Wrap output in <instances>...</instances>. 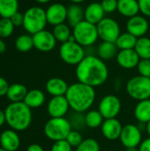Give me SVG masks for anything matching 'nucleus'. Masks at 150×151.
<instances>
[{
	"instance_id": "nucleus-1",
	"label": "nucleus",
	"mask_w": 150,
	"mask_h": 151,
	"mask_svg": "<svg viewBox=\"0 0 150 151\" xmlns=\"http://www.w3.org/2000/svg\"><path fill=\"white\" fill-rule=\"evenodd\" d=\"M75 74L80 82L95 88L106 82L109 77V69L99 57L88 55L76 65Z\"/></svg>"
},
{
	"instance_id": "nucleus-2",
	"label": "nucleus",
	"mask_w": 150,
	"mask_h": 151,
	"mask_svg": "<svg viewBox=\"0 0 150 151\" xmlns=\"http://www.w3.org/2000/svg\"><path fill=\"white\" fill-rule=\"evenodd\" d=\"M65 97L73 111L84 113L94 104L96 94L95 88L78 81L69 86Z\"/></svg>"
},
{
	"instance_id": "nucleus-3",
	"label": "nucleus",
	"mask_w": 150,
	"mask_h": 151,
	"mask_svg": "<svg viewBox=\"0 0 150 151\" xmlns=\"http://www.w3.org/2000/svg\"><path fill=\"white\" fill-rule=\"evenodd\" d=\"M32 109L24 102L11 103L4 110L7 125L14 131H24L32 122Z\"/></svg>"
},
{
	"instance_id": "nucleus-4",
	"label": "nucleus",
	"mask_w": 150,
	"mask_h": 151,
	"mask_svg": "<svg viewBox=\"0 0 150 151\" xmlns=\"http://www.w3.org/2000/svg\"><path fill=\"white\" fill-rule=\"evenodd\" d=\"M47 23L46 11L40 6H32L24 13L23 27L30 35L43 30Z\"/></svg>"
},
{
	"instance_id": "nucleus-5",
	"label": "nucleus",
	"mask_w": 150,
	"mask_h": 151,
	"mask_svg": "<svg viewBox=\"0 0 150 151\" xmlns=\"http://www.w3.org/2000/svg\"><path fill=\"white\" fill-rule=\"evenodd\" d=\"M72 130V126L67 119L63 118H50L44 125L45 136L53 142L65 140L69 133Z\"/></svg>"
},
{
	"instance_id": "nucleus-6",
	"label": "nucleus",
	"mask_w": 150,
	"mask_h": 151,
	"mask_svg": "<svg viewBox=\"0 0 150 151\" xmlns=\"http://www.w3.org/2000/svg\"><path fill=\"white\" fill-rule=\"evenodd\" d=\"M72 35L76 42L82 47H89L99 38L97 27L87 20H82L72 27Z\"/></svg>"
},
{
	"instance_id": "nucleus-7",
	"label": "nucleus",
	"mask_w": 150,
	"mask_h": 151,
	"mask_svg": "<svg viewBox=\"0 0 150 151\" xmlns=\"http://www.w3.org/2000/svg\"><path fill=\"white\" fill-rule=\"evenodd\" d=\"M126 89L129 96L139 102L150 99V78L134 76L127 81Z\"/></svg>"
},
{
	"instance_id": "nucleus-8",
	"label": "nucleus",
	"mask_w": 150,
	"mask_h": 151,
	"mask_svg": "<svg viewBox=\"0 0 150 151\" xmlns=\"http://www.w3.org/2000/svg\"><path fill=\"white\" fill-rule=\"evenodd\" d=\"M59 56L67 65H78L86 57L84 47L76 42H65L59 48Z\"/></svg>"
},
{
	"instance_id": "nucleus-9",
	"label": "nucleus",
	"mask_w": 150,
	"mask_h": 151,
	"mask_svg": "<svg viewBox=\"0 0 150 151\" xmlns=\"http://www.w3.org/2000/svg\"><path fill=\"white\" fill-rule=\"evenodd\" d=\"M96 27L99 38L102 39L103 42L115 43L121 34L118 23L111 18H103L96 25Z\"/></svg>"
},
{
	"instance_id": "nucleus-10",
	"label": "nucleus",
	"mask_w": 150,
	"mask_h": 151,
	"mask_svg": "<svg viewBox=\"0 0 150 151\" xmlns=\"http://www.w3.org/2000/svg\"><path fill=\"white\" fill-rule=\"evenodd\" d=\"M98 111L104 119L117 118L121 111V102L118 96L114 95H107L100 101Z\"/></svg>"
},
{
	"instance_id": "nucleus-11",
	"label": "nucleus",
	"mask_w": 150,
	"mask_h": 151,
	"mask_svg": "<svg viewBox=\"0 0 150 151\" xmlns=\"http://www.w3.org/2000/svg\"><path fill=\"white\" fill-rule=\"evenodd\" d=\"M121 143L126 148H138L142 142L141 130L139 127L128 124L123 127L119 138Z\"/></svg>"
},
{
	"instance_id": "nucleus-12",
	"label": "nucleus",
	"mask_w": 150,
	"mask_h": 151,
	"mask_svg": "<svg viewBox=\"0 0 150 151\" xmlns=\"http://www.w3.org/2000/svg\"><path fill=\"white\" fill-rule=\"evenodd\" d=\"M32 36H33L34 47L42 52L51 51L56 47L57 40L52 32L43 29L33 35Z\"/></svg>"
},
{
	"instance_id": "nucleus-13",
	"label": "nucleus",
	"mask_w": 150,
	"mask_h": 151,
	"mask_svg": "<svg viewBox=\"0 0 150 151\" xmlns=\"http://www.w3.org/2000/svg\"><path fill=\"white\" fill-rule=\"evenodd\" d=\"M70 109L69 103L65 96H52L47 105V111L50 118H63Z\"/></svg>"
},
{
	"instance_id": "nucleus-14",
	"label": "nucleus",
	"mask_w": 150,
	"mask_h": 151,
	"mask_svg": "<svg viewBox=\"0 0 150 151\" xmlns=\"http://www.w3.org/2000/svg\"><path fill=\"white\" fill-rule=\"evenodd\" d=\"M149 28V23L144 16L136 15L129 19L126 22V30L131 35H134L136 38L145 36Z\"/></svg>"
},
{
	"instance_id": "nucleus-15",
	"label": "nucleus",
	"mask_w": 150,
	"mask_h": 151,
	"mask_svg": "<svg viewBox=\"0 0 150 151\" xmlns=\"http://www.w3.org/2000/svg\"><path fill=\"white\" fill-rule=\"evenodd\" d=\"M45 11L47 22L52 26L65 23L67 19V7L61 3L52 4Z\"/></svg>"
},
{
	"instance_id": "nucleus-16",
	"label": "nucleus",
	"mask_w": 150,
	"mask_h": 151,
	"mask_svg": "<svg viewBox=\"0 0 150 151\" xmlns=\"http://www.w3.org/2000/svg\"><path fill=\"white\" fill-rule=\"evenodd\" d=\"M123 126L120 121L117 119H104L101 126V130L103 137L109 141H116L120 138Z\"/></svg>"
},
{
	"instance_id": "nucleus-17",
	"label": "nucleus",
	"mask_w": 150,
	"mask_h": 151,
	"mask_svg": "<svg viewBox=\"0 0 150 151\" xmlns=\"http://www.w3.org/2000/svg\"><path fill=\"white\" fill-rule=\"evenodd\" d=\"M116 60L120 67L130 70L137 67L141 58L134 50V49H132L119 50L117 54Z\"/></svg>"
},
{
	"instance_id": "nucleus-18",
	"label": "nucleus",
	"mask_w": 150,
	"mask_h": 151,
	"mask_svg": "<svg viewBox=\"0 0 150 151\" xmlns=\"http://www.w3.org/2000/svg\"><path fill=\"white\" fill-rule=\"evenodd\" d=\"M0 145L7 151H16L20 146V139L16 131L4 130L0 135Z\"/></svg>"
},
{
	"instance_id": "nucleus-19",
	"label": "nucleus",
	"mask_w": 150,
	"mask_h": 151,
	"mask_svg": "<svg viewBox=\"0 0 150 151\" xmlns=\"http://www.w3.org/2000/svg\"><path fill=\"white\" fill-rule=\"evenodd\" d=\"M105 12L101 4V3L94 2L89 4L84 10L85 20L97 25L104 17Z\"/></svg>"
},
{
	"instance_id": "nucleus-20",
	"label": "nucleus",
	"mask_w": 150,
	"mask_h": 151,
	"mask_svg": "<svg viewBox=\"0 0 150 151\" xmlns=\"http://www.w3.org/2000/svg\"><path fill=\"white\" fill-rule=\"evenodd\" d=\"M45 88L47 92L51 96H65L69 86L65 80L58 77H54L48 80Z\"/></svg>"
},
{
	"instance_id": "nucleus-21",
	"label": "nucleus",
	"mask_w": 150,
	"mask_h": 151,
	"mask_svg": "<svg viewBox=\"0 0 150 151\" xmlns=\"http://www.w3.org/2000/svg\"><path fill=\"white\" fill-rule=\"evenodd\" d=\"M117 11L124 17L132 18L136 16L140 12L138 0H118Z\"/></svg>"
},
{
	"instance_id": "nucleus-22",
	"label": "nucleus",
	"mask_w": 150,
	"mask_h": 151,
	"mask_svg": "<svg viewBox=\"0 0 150 151\" xmlns=\"http://www.w3.org/2000/svg\"><path fill=\"white\" fill-rule=\"evenodd\" d=\"M85 19L84 10L78 4H72L67 7V19L70 27H73Z\"/></svg>"
},
{
	"instance_id": "nucleus-23",
	"label": "nucleus",
	"mask_w": 150,
	"mask_h": 151,
	"mask_svg": "<svg viewBox=\"0 0 150 151\" xmlns=\"http://www.w3.org/2000/svg\"><path fill=\"white\" fill-rule=\"evenodd\" d=\"M28 90L26 86L19 83H14L10 85L6 96L11 103L23 102Z\"/></svg>"
},
{
	"instance_id": "nucleus-24",
	"label": "nucleus",
	"mask_w": 150,
	"mask_h": 151,
	"mask_svg": "<svg viewBox=\"0 0 150 151\" xmlns=\"http://www.w3.org/2000/svg\"><path fill=\"white\" fill-rule=\"evenodd\" d=\"M23 102L30 109H36L44 104L45 95L40 89H31L27 92Z\"/></svg>"
},
{
	"instance_id": "nucleus-25",
	"label": "nucleus",
	"mask_w": 150,
	"mask_h": 151,
	"mask_svg": "<svg viewBox=\"0 0 150 151\" xmlns=\"http://www.w3.org/2000/svg\"><path fill=\"white\" fill-rule=\"evenodd\" d=\"M134 117L141 124L150 121V99L138 102L134 108Z\"/></svg>"
},
{
	"instance_id": "nucleus-26",
	"label": "nucleus",
	"mask_w": 150,
	"mask_h": 151,
	"mask_svg": "<svg viewBox=\"0 0 150 151\" xmlns=\"http://www.w3.org/2000/svg\"><path fill=\"white\" fill-rule=\"evenodd\" d=\"M118 49L114 42H103L100 43L97 49V54L98 57L104 60H111L113 58L117 57Z\"/></svg>"
},
{
	"instance_id": "nucleus-27",
	"label": "nucleus",
	"mask_w": 150,
	"mask_h": 151,
	"mask_svg": "<svg viewBox=\"0 0 150 151\" xmlns=\"http://www.w3.org/2000/svg\"><path fill=\"white\" fill-rule=\"evenodd\" d=\"M19 12L18 0H0V16L10 19L13 14Z\"/></svg>"
},
{
	"instance_id": "nucleus-28",
	"label": "nucleus",
	"mask_w": 150,
	"mask_h": 151,
	"mask_svg": "<svg viewBox=\"0 0 150 151\" xmlns=\"http://www.w3.org/2000/svg\"><path fill=\"white\" fill-rule=\"evenodd\" d=\"M138 38H136L134 35H131L130 33H123L120 34L118 38L116 41V45L119 50H132L135 48L136 42Z\"/></svg>"
},
{
	"instance_id": "nucleus-29",
	"label": "nucleus",
	"mask_w": 150,
	"mask_h": 151,
	"mask_svg": "<svg viewBox=\"0 0 150 151\" xmlns=\"http://www.w3.org/2000/svg\"><path fill=\"white\" fill-rule=\"evenodd\" d=\"M52 33H53L57 42H59L61 43L68 42L72 35V31L71 30L70 26L66 25L65 23H62V24L54 26Z\"/></svg>"
},
{
	"instance_id": "nucleus-30",
	"label": "nucleus",
	"mask_w": 150,
	"mask_h": 151,
	"mask_svg": "<svg viewBox=\"0 0 150 151\" xmlns=\"http://www.w3.org/2000/svg\"><path fill=\"white\" fill-rule=\"evenodd\" d=\"M134 50L141 59H150V38L146 36L138 38Z\"/></svg>"
},
{
	"instance_id": "nucleus-31",
	"label": "nucleus",
	"mask_w": 150,
	"mask_h": 151,
	"mask_svg": "<svg viewBox=\"0 0 150 151\" xmlns=\"http://www.w3.org/2000/svg\"><path fill=\"white\" fill-rule=\"evenodd\" d=\"M104 119L98 110L88 111L85 114L86 126L89 128H97L102 126Z\"/></svg>"
},
{
	"instance_id": "nucleus-32",
	"label": "nucleus",
	"mask_w": 150,
	"mask_h": 151,
	"mask_svg": "<svg viewBox=\"0 0 150 151\" xmlns=\"http://www.w3.org/2000/svg\"><path fill=\"white\" fill-rule=\"evenodd\" d=\"M34 47L33 36L29 35H21L15 41V48L20 52H27Z\"/></svg>"
},
{
	"instance_id": "nucleus-33",
	"label": "nucleus",
	"mask_w": 150,
	"mask_h": 151,
	"mask_svg": "<svg viewBox=\"0 0 150 151\" xmlns=\"http://www.w3.org/2000/svg\"><path fill=\"white\" fill-rule=\"evenodd\" d=\"M14 27L11 19L2 18L0 19V38L10 37L14 31Z\"/></svg>"
},
{
	"instance_id": "nucleus-34",
	"label": "nucleus",
	"mask_w": 150,
	"mask_h": 151,
	"mask_svg": "<svg viewBox=\"0 0 150 151\" xmlns=\"http://www.w3.org/2000/svg\"><path fill=\"white\" fill-rule=\"evenodd\" d=\"M76 151H100V144L93 138H88L76 148Z\"/></svg>"
},
{
	"instance_id": "nucleus-35",
	"label": "nucleus",
	"mask_w": 150,
	"mask_h": 151,
	"mask_svg": "<svg viewBox=\"0 0 150 151\" xmlns=\"http://www.w3.org/2000/svg\"><path fill=\"white\" fill-rule=\"evenodd\" d=\"M68 120H69V122H70V124L72 126V130L80 131L84 127H87L86 122H85V115H83V113L74 111L73 115Z\"/></svg>"
},
{
	"instance_id": "nucleus-36",
	"label": "nucleus",
	"mask_w": 150,
	"mask_h": 151,
	"mask_svg": "<svg viewBox=\"0 0 150 151\" xmlns=\"http://www.w3.org/2000/svg\"><path fill=\"white\" fill-rule=\"evenodd\" d=\"M65 140L72 148H77L83 142L81 134L80 133V131L77 130H72L67 135Z\"/></svg>"
},
{
	"instance_id": "nucleus-37",
	"label": "nucleus",
	"mask_w": 150,
	"mask_h": 151,
	"mask_svg": "<svg viewBox=\"0 0 150 151\" xmlns=\"http://www.w3.org/2000/svg\"><path fill=\"white\" fill-rule=\"evenodd\" d=\"M137 69L139 75L150 78V59H141Z\"/></svg>"
},
{
	"instance_id": "nucleus-38",
	"label": "nucleus",
	"mask_w": 150,
	"mask_h": 151,
	"mask_svg": "<svg viewBox=\"0 0 150 151\" xmlns=\"http://www.w3.org/2000/svg\"><path fill=\"white\" fill-rule=\"evenodd\" d=\"M72 147L67 142L66 140L54 142L50 151H72Z\"/></svg>"
},
{
	"instance_id": "nucleus-39",
	"label": "nucleus",
	"mask_w": 150,
	"mask_h": 151,
	"mask_svg": "<svg viewBox=\"0 0 150 151\" xmlns=\"http://www.w3.org/2000/svg\"><path fill=\"white\" fill-rule=\"evenodd\" d=\"M101 4L105 13H111L118 10V0H103Z\"/></svg>"
},
{
	"instance_id": "nucleus-40",
	"label": "nucleus",
	"mask_w": 150,
	"mask_h": 151,
	"mask_svg": "<svg viewBox=\"0 0 150 151\" xmlns=\"http://www.w3.org/2000/svg\"><path fill=\"white\" fill-rule=\"evenodd\" d=\"M140 12L144 15L150 17V0H138Z\"/></svg>"
},
{
	"instance_id": "nucleus-41",
	"label": "nucleus",
	"mask_w": 150,
	"mask_h": 151,
	"mask_svg": "<svg viewBox=\"0 0 150 151\" xmlns=\"http://www.w3.org/2000/svg\"><path fill=\"white\" fill-rule=\"evenodd\" d=\"M11 20L14 27H19L23 26V21H24V14H22L19 12H17L15 14H13L11 18Z\"/></svg>"
},
{
	"instance_id": "nucleus-42",
	"label": "nucleus",
	"mask_w": 150,
	"mask_h": 151,
	"mask_svg": "<svg viewBox=\"0 0 150 151\" xmlns=\"http://www.w3.org/2000/svg\"><path fill=\"white\" fill-rule=\"evenodd\" d=\"M9 87H10V85L8 84L7 81L4 78L0 76V97L6 96Z\"/></svg>"
},
{
	"instance_id": "nucleus-43",
	"label": "nucleus",
	"mask_w": 150,
	"mask_h": 151,
	"mask_svg": "<svg viewBox=\"0 0 150 151\" xmlns=\"http://www.w3.org/2000/svg\"><path fill=\"white\" fill-rule=\"evenodd\" d=\"M139 151H150V137L141 142L139 146Z\"/></svg>"
},
{
	"instance_id": "nucleus-44",
	"label": "nucleus",
	"mask_w": 150,
	"mask_h": 151,
	"mask_svg": "<svg viewBox=\"0 0 150 151\" xmlns=\"http://www.w3.org/2000/svg\"><path fill=\"white\" fill-rule=\"evenodd\" d=\"M27 151H44V150L41 145L36 144V143H33V144L28 146Z\"/></svg>"
},
{
	"instance_id": "nucleus-45",
	"label": "nucleus",
	"mask_w": 150,
	"mask_h": 151,
	"mask_svg": "<svg viewBox=\"0 0 150 151\" xmlns=\"http://www.w3.org/2000/svg\"><path fill=\"white\" fill-rule=\"evenodd\" d=\"M4 123H6L4 111H3L2 110H0V127H1Z\"/></svg>"
},
{
	"instance_id": "nucleus-46",
	"label": "nucleus",
	"mask_w": 150,
	"mask_h": 151,
	"mask_svg": "<svg viewBox=\"0 0 150 151\" xmlns=\"http://www.w3.org/2000/svg\"><path fill=\"white\" fill-rule=\"evenodd\" d=\"M5 50H6V44L3 41V39L0 38V54L4 53L5 51Z\"/></svg>"
},
{
	"instance_id": "nucleus-47",
	"label": "nucleus",
	"mask_w": 150,
	"mask_h": 151,
	"mask_svg": "<svg viewBox=\"0 0 150 151\" xmlns=\"http://www.w3.org/2000/svg\"><path fill=\"white\" fill-rule=\"evenodd\" d=\"M146 131H147L148 134L149 135V137H150V121L146 124Z\"/></svg>"
},
{
	"instance_id": "nucleus-48",
	"label": "nucleus",
	"mask_w": 150,
	"mask_h": 151,
	"mask_svg": "<svg viewBox=\"0 0 150 151\" xmlns=\"http://www.w3.org/2000/svg\"><path fill=\"white\" fill-rule=\"evenodd\" d=\"M72 4H80V3H83L85 0H70Z\"/></svg>"
},
{
	"instance_id": "nucleus-49",
	"label": "nucleus",
	"mask_w": 150,
	"mask_h": 151,
	"mask_svg": "<svg viewBox=\"0 0 150 151\" xmlns=\"http://www.w3.org/2000/svg\"><path fill=\"white\" fill-rule=\"evenodd\" d=\"M126 151H139V147L138 148H126Z\"/></svg>"
},
{
	"instance_id": "nucleus-50",
	"label": "nucleus",
	"mask_w": 150,
	"mask_h": 151,
	"mask_svg": "<svg viewBox=\"0 0 150 151\" xmlns=\"http://www.w3.org/2000/svg\"><path fill=\"white\" fill-rule=\"evenodd\" d=\"M37 3H39V4H47V3H49L50 0H35Z\"/></svg>"
},
{
	"instance_id": "nucleus-51",
	"label": "nucleus",
	"mask_w": 150,
	"mask_h": 151,
	"mask_svg": "<svg viewBox=\"0 0 150 151\" xmlns=\"http://www.w3.org/2000/svg\"><path fill=\"white\" fill-rule=\"evenodd\" d=\"M0 151H7V150H5L4 149H3L2 147H0Z\"/></svg>"
}]
</instances>
